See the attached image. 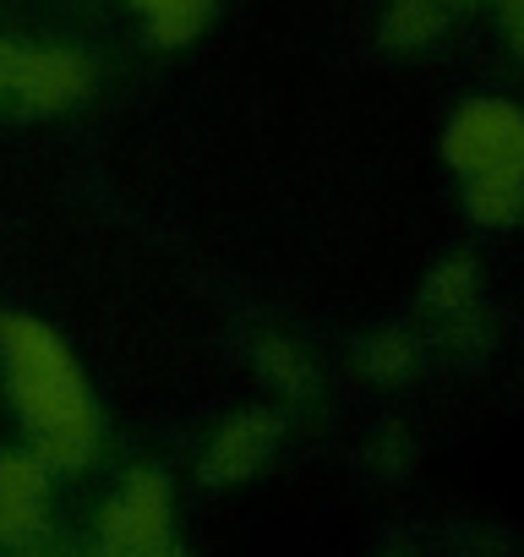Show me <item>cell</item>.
Listing matches in <instances>:
<instances>
[{"mask_svg": "<svg viewBox=\"0 0 524 557\" xmlns=\"http://www.w3.org/2000/svg\"><path fill=\"white\" fill-rule=\"evenodd\" d=\"M93 83L88 61L72 50H23V66L12 77V94L28 110H66L72 99H83Z\"/></svg>", "mask_w": 524, "mask_h": 557, "instance_id": "3957f363", "label": "cell"}, {"mask_svg": "<svg viewBox=\"0 0 524 557\" xmlns=\"http://www.w3.org/2000/svg\"><path fill=\"white\" fill-rule=\"evenodd\" d=\"M508 23V39H513V50L524 55V12H513V17H502Z\"/></svg>", "mask_w": 524, "mask_h": 557, "instance_id": "5bb4252c", "label": "cell"}, {"mask_svg": "<svg viewBox=\"0 0 524 557\" xmlns=\"http://www.w3.org/2000/svg\"><path fill=\"white\" fill-rule=\"evenodd\" d=\"M513 12H524V0H502V17H513Z\"/></svg>", "mask_w": 524, "mask_h": 557, "instance_id": "9a60e30c", "label": "cell"}, {"mask_svg": "<svg viewBox=\"0 0 524 557\" xmlns=\"http://www.w3.org/2000/svg\"><path fill=\"white\" fill-rule=\"evenodd\" d=\"M45 459L39 454H7L0 459V497H17V503H39L45 497Z\"/></svg>", "mask_w": 524, "mask_h": 557, "instance_id": "8fae6325", "label": "cell"}, {"mask_svg": "<svg viewBox=\"0 0 524 557\" xmlns=\"http://www.w3.org/2000/svg\"><path fill=\"white\" fill-rule=\"evenodd\" d=\"M0 361H7L12 399L34 432H83L93 437V405L83 394V377L66 356V345L23 318V312H0Z\"/></svg>", "mask_w": 524, "mask_h": 557, "instance_id": "6da1fadb", "label": "cell"}, {"mask_svg": "<svg viewBox=\"0 0 524 557\" xmlns=\"http://www.w3.org/2000/svg\"><path fill=\"white\" fill-rule=\"evenodd\" d=\"M39 503H17V497H0V541H28L39 530Z\"/></svg>", "mask_w": 524, "mask_h": 557, "instance_id": "7c38bea8", "label": "cell"}, {"mask_svg": "<svg viewBox=\"0 0 524 557\" xmlns=\"http://www.w3.org/2000/svg\"><path fill=\"white\" fill-rule=\"evenodd\" d=\"M0 94H12V88H7V83H0Z\"/></svg>", "mask_w": 524, "mask_h": 557, "instance_id": "2e32d148", "label": "cell"}, {"mask_svg": "<svg viewBox=\"0 0 524 557\" xmlns=\"http://www.w3.org/2000/svg\"><path fill=\"white\" fill-rule=\"evenodd\" d=\"M132 7L148 12V34L153 45L175 50V45H191L202 34V23L213 17V0H132Z\"/></svg>", "mask_w": 524, "mask_h": 557, "instance_id": "8992f818", "label": "cell"}, {"mask_svg": "<svg viewBox=\"0 0 524 557\" xmlns=\"http://www.w3.org/2000/svg\"><path fill=\"white\" fill-rule=\"evenodd\" d=\"M475 290H481V273H475V262L459 251V257H448V262H437L432 273H426V307L432 312H442V318H459V312H470L475 307Z\"/></svg>", "mask_w": 524, "mask_h": 557, "instance_id": "52a82bcc", "label": "cell"}, {"mask_svg": "<svg viewBox=\"0 0 524 557\" xmlns=\"http://www.w3.org/2000/svg\"><path fill=\"white\" fill-rule=\"evenodd\" d=\"M251 361H257V372L269 377L279 394H307V388H312V361H307V356H301L290 339H279V334L257 339Z\"/></svg>", "mask_w": 524, "mask_h": 557, "instance_id": "ba28073f", "label": "cell"}, {"mask_svg": "<svg viewBox=\"0 0 524 557\" xmlns=\"http://www.w3.org/2000/svg\"><path fill=\"white\" fill-rule=\"evenodd\" d=\"M464 208L475 224H513L524 213V181H464Z\"/></svg>", "mask_w": 524, "mask_h": 557, "instance_id": "9c48e42d", "label": "cell"}, {"mask_svg": "<svg viewBox=\"0 0 524 557\" xmlns=\"http://www.w3.org/2000/svg\"><path fill=\"white\" fill-rule=\"evenodd\" d=\"M415 367V339L410 334H372L361 345V372L372 383H399Z\"/></svg>", "mask_w": 524, "mask_h": 557, "instance_id": "30bf717a", "label": "cell"}, {"mask_svg": "<svg viewBox=\"0 0 524 557\" xmlns=\"http://www.w3.org/2000/svg\"><path fill=\"white\" fill-rule=\"evenodd\" d=\"M464 181H524V110L508 99H470L442 137Z\"/></svg>", "mask_w": 524, "mask_h": 557, "instance_id": "7a4b0ae2", "label": "cell"}, {"mask_svg": "<svg viewBox=\"0 0 524 557\" xmlns=\"http://www.w3.org/2000/svg\"><path fill=\"white\" fill-rule=\"evenodd\" d=\"M17 66H23V45H12V39H0V83H7V88H12Z\"/></svg>", "mask_w": 524, "mask_h": 557, "instance_id": "4fadbf2b", "label": "cell"}, {"mask_svg": "<svg viewBox=\"0 0 524 557\" xmlns=\"http://www.w3.org/2000/svg\"><path fill=\"white\" fill-rule=\"evenodd\" d=\"M274 416H262V410H246V416H235L219 437H213V448H208V481H235V475H246L262 454L274 448Z\"/></svg>", "mask_w": 524, "mask_h": 557, "instance_id": "277c9868", "label": "cell"}, {"mask_svg": "<svg viewBox=\"0 0 524 557\" xmlns=\"http://www.w3.org/2000/svg\"><path fill=\"white\" fill-rule=\"evenodd\" d=\"M464 7H470V0H464Z\"/></svg>", "mask_w": 524, "mask_h": 557, "instance_id": "e0dca14e", "label": "cell"}, {"mask_svg": "<svg viewBox=\"0 0 524 557\" xmlns=\"http://www.w3.org/2000/svg\"><path fill=\"white\" fill-rule=\"evenodd\" d=\"M442 34V0H388L383 45L388 50H426Z\"/></svg>", "mask_w": 524, "mask_h": 557, "instance_id": "5b68a950", "label": "cell"}]
</instances>
